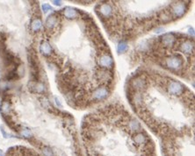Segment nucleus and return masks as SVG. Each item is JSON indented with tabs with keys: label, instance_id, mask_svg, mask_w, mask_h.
Masks as SVG:
<instances>
[{
	"label": "nucleus",
	"instance_id": "1",
	"mask_svg": "<svg viewBox=\"0 0 195 156\" xmlns=\"http://www.w3.org/2000/svg\"><path fill=\"white\" fill-rule=\"evenodd\" d=\"M167 91L170 95H174V96H179L183 94V92L185 91V87L181 82H176V81H172L170 82L168 86H167Z\"/></svg>",
	"mask_w": 195,
	"mask_h": 156
},
{
	"label": "nucleus",
	"instance_id": "2",
	"mask_svg": "<svg viewBox=\"0 0 195 156\" xmlns=\"http://www.w3.org/2000/svg\"><path fill=\"white\" fill-rule=\"evenodd\" d=\"M165 64L168 68H171V69H178V68L182 67L183 60L181 57L174 55V56H171L166 60Z\"/></svg>",
	"mask_w": 195,
	"mask_h": 156
},
{
	"label": "nucleus",
	"instance_id": "3",
	"mask_svg": "<svg viewBox=\"0 0 195 156\" xmlns=\"http://www.w3.org/2000/svg\"><path fill=\"white\" fill-rule=\"evenodd\" d=\"M99 64L103 67V68H111L114 65V59L113 57L108 54V53H104L102 55H100L99 59Z\"/></svg>",
	"mask_w": 195,
	"mask_h": 156
},
{
	"label": "nucleus",
	"instance_id": "4",
	"mask_svg": "<svg viewBox=\"0 0 195 156\" xmlns=\"http://www.w3.org/2000/svg\"><path fill=\"white\" fill-rule=\"evenodd\" d=\"M108 96V91L105 88H99L93 92L92 98L95 101H100L103 100Z\"/></svg>",
	"mask_w": 195,
	"mask_h": 156
},
{
	"label": "nucleus",
	"instance_id": "5",
	"mask_svg": "<svg viewBox=\"0 0 195 156\" xmlns=\"http://www.w3.org/2000/svg\"><path fill=\"white\" fill-rule=\"evenodd\" d=\"M99 13L101 16L107 18L113 13V7L109 4H102L101 5H99Z\"/></svg>",
	"mask_w": 195,
	"mask_h": 156
},
{
	"label": "nucleus",
	"instance_id": "6",
	"mask_svg": "<svg viewBox=\"0 0 195 156\" xmlns=\"http://www.w3.org/2000/svg\"><path fill=\"white\" fill-rule=\"evenodd\" d=\"M185 7L184 4H176L173 5L172 13L177 18L182 17L183 15L185 14Z\"/></svg>",
	"mask_w": 195,
	"mask_h": 156
},
{
	"label": "nucleus",
	"instance_id": "7",
	"mask_svg": "<svg viewBox=\"0 0 195 156\" xmlns=\"http://www.w3.org/2000/svg\"><path fill=\"white\" fill-rule=\"evenodd\" d=\"M40 53L45 55V56H49L52 53V48L50 46V44L47 41H42L40 46Z\"/></svg>",
	"mask_w": 195,
	"mask_h": 156
},
{
	"label": "nucleus",
	"instance_id": "8",
	"mask_svg": "<svg viewBox=\"0 0 195 156\" xmlns=\"http://www.w3.org/2000/svg\"><path fill=\"white\" fill-rule=\"evenodd\" d=\"M180 50L185 53H192L194 52V44L190 40H185L180 45Z\"/></svg>",
	"mask_w": 195,
	"mask_h": 156
},
{
	"label": "nucleus",
	"instance_id": "9",
	"mask_svg": "<svg viewBox=\"0 0 195 156\" xmlns=\"http://www.w3.org/2000/svg\"><path fill=\"white\" fill-rule=\"evenodd\" d=\"M175 37L173 34L166 33L162 37V42L165 47H171L175 42Z\"/></svg>",
	"mask_w": 195,
	"mask_h": 156
},
{
	"label": "nucleus",
	"instance_id": "10",
	"mask_svg": "<svg viewBox=\"0 0 195 156\" xmlns=\"http://www.w3.org/2000/svg\"><path fill=\"white\" fill-rule=\"evenodd\" d=\"M134 142L137 144V145H143V144L147 143L148 141V138H147V135L145 133L143 132H137L134 137Z\"/></svg>",
	"mask_w": 195,
	"mask_h": 156
},
{
	"label": "nucleus",
	"instance_id": "11",
	"mask_svg": "<svg viewBox=\"0 0 195 156\" xmlns=\"http://www.w3.org/2000/svg\"><path fill=\"white\" fill-rule=\"evenodd\" d=\"M41 27H42V22H41V20H40V19H38V18L34 19L31 22V30H32L33 32H34V33L39 32L40 30L41 29Z\"/></svg>",
	"mask_w": 195,
	"mask_h": 156
},
{
	"label": "nucleus",
	"instance_id": "12",
	"mask_svg": "<svg viewBox=\"0 0 195 156\" xmlns=\"http://www.w3.org/2000/svg\"><path fill=\"white\" fill-rule=\"evenodd\" d=\"M57 25V18L55 15H50L46 20V26L49 29H53Z\"/></svg>",
	"mask_w": 195,
	"mask_h": 156
},
{
	"label": "nucleus",
	"instance_id": "13",
	"mask_svg": "<svg viewBox=\"0 0 195 156\" xmlns=\"http://www.w3.org/2000/svg\"><path fill=\"white\" fill-rule=\"evenodd\" d=\"M64 11V16L67 19H75L78 16V12L71 7H67Z\"/></svg>",
	"mask_w": 195,
	"mask_h": 156
},
{
	"label": "nucleus",
	"instance_id": "14",
	"mask_svg": "<svg viewBox=\"0 0 195 156\" xmlns=\"http://www.w3.org/2000/svg\"><path fill=\"white\" fill-rule=\"evenodd\" d=\"M129 128L130 130L134 131L140 132V131H141V126H140V123H139L137 120H135V119H132V120H130Z\"/></svg>",
	"mask_w": 195,
	"mask_h": 156
},
{
	"label": "nucleus",
	"instance_id": "15",
	"mask_svg": "<svg viewBox=\"0 0 195 156\" xmlns=\"http://www.w3.org/2000/svg\"><path fill=\"white\" fill-rule=\"evenodd\" d=\"M10 111H11V104H10V103L7 102V101L3 102L2 104H1V112L4 115H7V114H9Z\"/></svg>",
	"mask_w": 195,
	"mask_h": 156
},
{
	"label": "nucleus",
	"instance_id": "16",
	"mask_svg": "<svg viewBox=\"0 0 195 156\" xmlns=\"http://www.w3.org/2000/svg\"><path fill=\"white\" fill-rule=\"evenodd\" d=\"M133 86H134V88L136 89V90H142L143 88H144V86H145V81L143 80V79H140V78L135 79V80L133 82Z\"/></svg>",
	"mask_w": 195,
	"mask_h": 156
},
{
	"label": "nucleus",
	"instance_id": "17",
	"mask_svg": "<svg viewBox=\"0 0 195 156\" xmlns=\"http://www.w3.org/2000/svg\"><path fill=\"white\" fill-rule=\"evenodd\" d=\"M128 48H129L128 44H127L126 42H124V41H121V42L119 43V45H118L117 47L118 53H122L126 52V51L128 50Z\"/></svg>",
	"mask_w": 195,
	"mask_h": 156
},
{
	"label": "nucleus",
	"instance_id": "18",
	"mask_svg": "<svg viewBox=\"0 0 195 156\" xmlns=\"http://www.w3.org/2000/svg\"><path fill=\"white\" fill-rule=\"evenodd\" d=\"M34 90L35 92L37 93H43L45 91V86L43 83L41 82H37V83H34V86H33Z\"/></svg>",
	"mask_w": 195,
	"mask_h": 156
},
{
	"label": "nucleus",
	"instance_id": "19",
	"mask_svg": "<svg viewBox=\"0 0 195 156\" xmlns=\"http://www.w3.org/2000/svg\"><path fill=\"white\" fill-rule=\"evenodd\" d=\"M42 153L44 156H54L52 149L49 146H43L42 147Z\"/></svg>",
	"mask_w": 195,
	"mask_h": 156
},
{
	"label": "nucleus",
	"instance_id": "20",
	"mask_svg": "<svg viewBox=\"0 0 195 156\" xmlns=\"http://www.w3.org/2000/svg\"><path fill=\"white\" fill-rule=\"evenodd\" d=\"M20 133H21V135H22L23 137L27 138V139L33 137V134H32L31 131L29 130V129H23V130L20 131Z\"/></svg>",
	"mask_w": 195,
	"mask_h": 156
},
{
	"label": "nucleus",
	"instance_id": "21",
	"mask_svg": "<svg viewBox=\"0 0 195 156\" xmlns=\"http://www.w3.org/2000/svg\"><path fill=\"white\" fill-rule=\"evenodd\" d=\"M41 8H42V11L44 12V13H47L48 12H49V11L52 10V7L49 4H43L42 6H41Z\"/></svg>",
	"mask_w": 195,
	"mask_h": 156
},
{
	"label": "nucleus",
	"instance_id": "22",
	"mask_svg": "<svg viewBox=\"0 0 195 156\" xmlns=\"http://www.w3.org/2000/svg\"><path fill=\"white\" fill-rule=\"evenodd\" d=\"M52 3H54L55 5H61V4H62V2H61V1H52Z\"/></svg>",
	"mask_w": 195,
	"mask_h": 156
},
{
	"label": "nucleus",
	"instance_id": "23",
	"mask_svg": "<svg viewBox=\"0 0 195 156\" xmlns=\"http://www.w3.org/2000/svg\"><path fill=\"white\" fill-rule=\"evenodd\" d=\"M164 30H163V28H158L157 30H156V33H161V32H163Z\"/></svg>",
	"mask_w": 195,
	"mask_h": 156
},
{
	"label": "nucleus",
	"instance_id": "24",
	"mask_svg": "<svg viewBox=\"0 0 195 156\" xmlns=\"http://www.w3.org/2000/svg\"><path fill=\"white\" fill-rule=\"evenodd\" d=\"M0 156H4V153H3L2 150H0Z\"/></svg>",
	"mask_w": 195,
	"mask_h": 156
}]
</instances>
